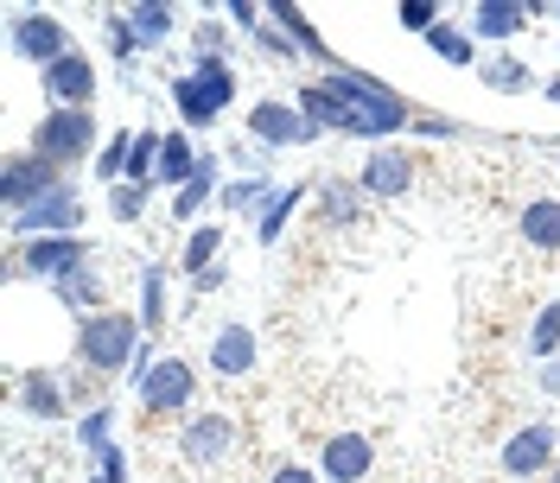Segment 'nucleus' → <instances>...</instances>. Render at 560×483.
<instances>
[{"mask_svg":"<svg viewBox=\"0 0 560 483\" xmlns=\"http://www.w3.org/2000/svg\"><path fill=\"white\" fill-rule=\"evenodd\" d=\"M255 363H261V338L248 331V318H230V325H217V331H210V350H205L210 376L248 381V376H255Z\"/></svg>","mask_w":560,"mask_h":483,"instance_id":"nucleus-14","label":"nucleus"},{"mask_svg":"<svg viewBox=\"0 0 560 483\" xmlns=\"http://www.w3.org/2000/svg\"><path fill=\"white\" fill-rule=\"evenodd\" d=\"M268 483H325V471L318 464H300V458H280L275 471H268Z\"/></svg>","mask_w":560,"mask_h":483,"instance_id":"nucleus-44","label":"nucleus"},{"mask_svg":"<svg viewBox=\"0 0 560 483\" xmlns=\"http://www.w3.org/2000/svg\"><path fill=\"white\" fill-rule=\"evenodd\" d=\"M103 121H96V108H51V115H38L33 134H26V153L38 160H51L58 173H77V166H90L96 153H103Z\"/></svg>","mask_w":560,"mask_h":483,"instance_id":"nucleus-4","label":"nucleus"},{"mask_svg":"<svg viewBox=\"0 0 560 483\" xmlns=\"http://www.w3.org/2000/svg\"><path fill=\"white\" fill-rule=\"evenodd\" d=\"M128 153H135V128H115V134L103 140V153H96V185H121L128 178Z\"/></svg>","mask_w":560,"mask_h":483,"instance_id":"nucleus-35","label":"nucleus"},{"mask_svg":"<svg viewBox=\"0 0 560 483\" xmlns=\"http://www.w3.org/2000/svg\"><path fill=\"white\" fill-rule=\"evenodd\" d=\"M293 103H300V115L313 121L318 134H350V121H357V115H350V103L331 90V76H325V70H318V76H306V83L293 90Z\"/></svg>","mask_w":560,"mask_h":483,"instance_id":"nucleus-19","label":"nucleus"},{"mask_svg":"<svg viewBox=\"0 0 560 483\" xmlns=\"http://www.w3.org/2000/svg\"><path fill=\"white\" fill-rule=\"evenodd\" d=\"M223 166H230L223 153H205V173L191 178L185 191H173V223H191L198 229V210L217 204V191H223Z\"/></svg>","mask_w":560,"mask_h":483,"instance_id":"nucleus-25","label":"nucleus"},{"mask_svg":"<svg viewBox=\"0 0 560 483\" xmlns=\"http://www.w3.org/2000/svg\"><path fill=\"white\" fill-rule=\"evenodd\" d=\"M90 483H103V478H90Z\"/></svg>","mask_w":560,"mask_h":483,"instance_id":"nucleus-51","label":"nucleus"},{"mask_svg":"<svg viewBox=\"0 0 560 483\" xmlns=\"http://www.w3.org/2000/svg\"><path fill=\"white\" fill-rule=\"evenodd\" d=\"M96 261V241L90 236H38V241H13V280H45V286H58L70 280L77 268H90Z\"/></svg>","mask_w":560,"mask_h":483,"instance_id":"nucleus-6","label":"nucleus"},{"mask_svg":"<svg viewBox=\"0 0 560 483\" xmlns=\"http://www.w3.org/2000/svg\"><path fill=\"white\" fill-rule=\"evenodd\" d=\"M140 331L147 338H160L166 331V318H173V274H166V261H140Z\"/></svg>","mask_w":560,"mask_h":483,"instance_id":"nucleus-22","label":"nucleus"},{"mask_svg":"<svg viewBox=\"0 0 560 483\" xmlns=\"http://www.w3.org/2000/svg\"><path fill=\"white\" fill-rule=\"evenodd\" d=\"M160 153H166V128H135V153H128V178H121V185H147V191H153Z\"/></svg>","mask_w":560,"mask_h":483,"instance_id":"nucleus-33","label":"nucleus"},{"mask_svg":"<svg viewBox=\"0 0 560 483\" xmlns=\"http://www.w3.org/2000/svg\"><path fill=\"white\" fill-rule=\"evenodd\" d=\"M83 223H90V198H83V185L65 178L51 198H38L33 210H20V216H7V236L13 241H38V236H83Z\"/></svg>","mask_w":560,"mask_h":483,"instance_id":"nucleus-7","label":"nucleus"},{"mask_svg":"<svg viewBox=\"0 0 560 483\" xmlns=\"http://www.w3.org/2000/svg\"><path fill=\"white\" fill-rule=\"evenodd\" d=\"M555 458H560V426L555 420H523V426L503 439V451H497V471L516 478V483H535V478L555 471Z\"/></svg>","mask_w":560,"mask_h":483,"instance_id":"nucleus-8","label":"nucleus"},{"mask_svg":"<svg viewBox=\"0 0 560 483\" xmlns=\"http://www.w3.org/2000/svg\"><path fill=\"white\" fill-rule=\"evenodd\" d=\"M236 451V420L230 414H198L178 426V458L191 464V471H210V464H223Z\"/></svg>","mask_w":560,"mask_h":483,"instance_id":"nucleus-16","label":"nucleus"},{"mask_svg":"<svg viewBox=\"0 0 560 483\" xmlns=\"http://www.w3.org/2000/svg\"><path fill=\"white\" fill-rule=\"evenodd\" d=\"M198 173H205L198 140L185 134V128H166V153H160V178H153V191H185Z\"/></svg>","mask_w":560,"mask_h":483,"instance_id":"nucleus-23","label":"nucleus"},{"mask_svg":"<svg viewBox=\"0 0 560 483\" xmlns=\"http://www.w3.org/2000/svg\"><path fill=\"white\" fill-rule=\"evenodd\" d=\"M38 90H45V103H51V108H96L103 70H96V58L77 45L70 58H58L51 70H38Z\"/></svg>","mask_w":560,"mask_h":483,"instance_id":"nucleus-13","label":"nucleus"},{"mask_svg":"<svg viewBox=\"0 0 560 483\" xmlns=\"http://www.w3.org/2000/svg\"><path fill=\"white\" fill-rule=\"evenodd\" d=\"M528 356H535V363H555L560 356V299H548V306L535 311V325H528Z\"/></svg>","mask_w":560,"mask_h":483,"instance_id":"nucleus-36","label":"nucleus"},{"mask_svg":"<svg viewBox=\"0 0 560 483\" xmlns=\"http://www.w3.org/2000/svg\"><path fill=\"white\" fill-rule=\"evenodd\" d=\"M548 483H560V458H555V471H548Z\"/></svg>","mask_w":560,"mask_h":483,"instance_id":"nucleus-49","label":"nucleus"},{"mask_svg":"<svg viewBox=\"0 0 560 483\" xmlns=\"http://www.w3.org/2000/svg\"><path fill=\"white\" fill-rule=\"evenodd\" d=\"M261 13H268V26H280V33L293 38V51H300L306 64H325V70H338V58H331V45L318 38V26L306 20V13H300V7H293V0H268Z\"/></svg>","mask_w":560,"mask_h":483,"instance_id":"nucleus-20","label":"nucleus"},{"mask_svg":"<svg viewBox=\"0 0 560 483\" xmlns=\"http://www.w3.org/2000/svg\"><path fill=\"white\" fill-rule=\"evenodd\" d=\"M243 140L268 146V153H287V146H313L318 128L300 115V103H287V96H261V103H248V115H243Z\"/></svg>","mask_w":560,"mask_h":483,"instance_id":"nucleus-9","label":"nucleus"},{"mask_svg":"<svg viewBox=\"0 0 560 483\" xmlns=\"http://www.w3.org/2000/svg\"><path fill=\"white\" fill-rule=\"evenodd\" d=\"M318 223L325 229H357L363 216H370V198H363V185L357 178H318Z\"/></svg>","mask_w":560,"mask_h":483,"instance_id":"nucleus-21","label":"nucleus"},{"mask_svg":"<svg viewBox=\"0 0 560 483\" xmlns=\"http://www.w3.org/2000/svg\"><path fill=\"white\" fill-rule=\"evenodd\" d=\"M318 471H325V483H370L376 478V439L357 433V426L331 433V439L318 446Z\"/></svg>","mask_w":560,"mask_h":483,"instance_id":"nucleus-15","label":"nucleus"},{"mask_svg":"<svg viewBox=\"0 0 560 483\" xmlns=\"http://www.w3.org/2000/svg\"><path fill=\"white\" fill-rule=\"evenodd\" d=\"M121 13H128V26H135L140 51H160V45L178 33V13H185V7H173V0H140V7H121Z\"/></svg>","mask_w":560,"mask_h":483,"instance_id":"nucleus-28","label":"nucleus"},{"mask_svg":"<svg viewBox=\"0 0 560 483\" xmlns=\"http://www.w3.org/2000/svg\"><path fill=\"white\" fill-rule=\"evenodd\" d=\"M51 293H58V306L77 311V318H90V311H108V280H103V268H96V261H90V268H77L70 280H58Z\"/></svg>","mask_w":560,"mask_h":483,"instance_id":"nucleus-29","label":"nucleus"},{"mask_svg":"<svg viewBox=\"0 0 560 483\" xmlns=\"http://www.w3.org/2000/svg\"><path fill=\"white\" fill-rule=\"evenodd\" d=\"M248 45H255L261 58H275V64H300V51H293V38L280 33V26H268V20L255 26V38H248Z\"/></svg>","mask_w":560,"mask_h":483,"instance_id":"nucleus-41","label":"nucleus"},{"mask_svg":"<svg viewBox=\"0 0 560 483\" xmlns=\"http://www.w3.org/2000/svg\"><path fill=\"white\" fill-rule=\"evenodd\" d=\"M147 198H153L147 185H115L103 204H108V216H115V223H140V216H147Z\"/></svg>","mask_w":560,"mask_h":483,"instance_id":"nucleus-40","label":"nucleus"},{"mask_svg":"<svg viewBox=\"0 0 560 483\" xmlns=\"http://www.w3.org/2000/svg\"><path fill=\"white\" fill-rule=\"evenodd\" d=\"M77 446L90 451V458H103V451L115 446V408H108V401H96V408L77 414Z\"/></svg>","mask_w":560,"mask_h":483,"instance_id":"nucleus-34","label":"nucleus"},{"mask_svg":"<svg viewBox=\"0 0 560 483\" xmlns=\"http://www.w3.org/2000/svg\"><path fill=\"white\" fill-rule=\"evenodd\" d=\"M103 45H108V64H135L140 58V38L128 26V13H103Z\"/></svg>","mask_w":560,"mask_h":483,"instance_id":"nucleus-37","label":"nucleus"},{"mask_svg":"<svg viewBox=\"0 0 560 483\" xmlns=\"http://www.w3.org/2000/svg\"><path fill=\"white\" fill-rule=\"evenodd\" d=\"M427 51H433L440 64H453V70H478L485 64V51H478V38H471L465 20H440V26L427 33Z\"/></svg>","mask_w":560,"mask_h":483,"instance_id":"nucleus-26","label":"nucleus"},{"mask_svg":"<svg viewBox=\"0 0 560 483\" xmlns=\"http://www.w3.org/2000/svg\"><path fill=\"white\" fill-rule=\"evenodd\" d=\"M70 173H58L51 160H38V153H7V166H0V204H7V216H20V210H33L38 198H51L58 185H65Z\"/></svg>","mask_w":560,"mask_h":483,"instance_id":"nucleus-11","label":"nucleus"},{"mask_svg":"<svg viewBox=\"0 0 560 483\" xmlns=\"http://www.w3.org/2000/svg\"><path fill=\"white\" fill-rule=\"evenodd\" d=\"M548 13H555V20H560V0H548Z\"/></svg>","mask_w":560,"mask_h":483,"instance_id":"nucleus-50","label":"nucleus"},{"mask_svg":"<svg viewBox=\"0 0 560 483\" xmlns=\"http://www.w3.org/2000/svg\"><path fill=\"white\" fill-rule=\"evenodd\" d=\"M166 96H173V115H178L185 134H210V128L236 108L243 83H236V64H230V58H191V64L166 83Z\"/></svg>","mask_w":560,"mask_h":483,"instance_id":"nucleus-2","label":"nucleus"},{"mask_svg":"<svg viewBox=\"0 0 560 483\" xmlns=\"http://www.w3.org/2000/svg\"><path fill=\"white\" fill-rule=\"evenodd\" d=\"M516 236L535 255H560V198H528L523 216H516Z\"/></svg>","mask_w":560,"mask_h":483,"instance_id":"nucleus-27","label":"nucleus"},{"mask_svg":"<svg viewBox=\"0 0 560 483\" xmlns=\"http://www.w3.org/2000/svg\"><path fill=\"white\" fill-rule=\"evenodd\" d=\"M275 178L268 173H236V178H223V191H217V210L223 216H261V210L275 204Z\"/></svg>","mask_w":560,"mask_h":483,"instance_id":"nucleus-24","label":"nucleus"},{"mask_svg":"<svg viewBox=\"0 0 560 483\" xmlns=\"http://www.w3.org/2000/svg\"><path fill=\"white\" fill-rule=\"evenodd\" d=\"M541 96H548V103L560 108V76H548V83H541Z\"/></svg>","mask_w":560,"mask_h":483,"instance_id":"nucleus-48","label":"nucleus"},{"mask_svg":"<svg viewBox=\"0 0 560 483\" xmlns=\"http://www.w3.org/2000/svg\"><path fill=\"white\" fill-rule=\"evenodd\" d=\"M471 76L485 83L490 96H528V90H535V70H528L516 51H490V58L471 70Z\"/></svg>","mask_w":560,"mask_h":483,"instance_id":"nucleus-30","label":"nucleus"},{"mask_svg":"<svg viewBox=\"0 0 560 483\" xmlns=\"http://www.w3.org/2000/svg\"><path fill=\"white\" fill-rule=\"evenodd\" d=\"M13 394H20V414L26 420H65L70 414V381L58 369H20L13 376Z\"/></svg>","mask_w":560,"mask_h":483,"instance_id":"nucleus-18","label":"nucleus"},{"mask_svg":"<svg viewBox=\"0 0 560 483\" xmlns=\"http://www.w3.org/2000/svg\"><path fill=\"white\" fill-rule=\"evenodd\" d=\"M230 38H236V26L205 13V20L191 26V58H230Z\"/></svg>","mask_w":560,"mask_h":483,"instance_id":"nucleus-39","label":"nucleus"},{"mask_svg":"<svg viewBox=\"0 0 560 483\" xmlns=\"http://www.w3.org/2000/svg\"><path fill=\"white\" fill-rule=\"evenodd\" d=\"M415 178H420V160L408 146H370V160L357 166V185H363L370 204H401L415 191Z\"/></svg>","mask_w":560,"mask_h":483,"instance_id":"nucleus-12","label":"nucleus"},{"mask_svg":"<svg viewBox=\"0 0 560 483\" xmlns=\"http://www.w3.org/2000/svg\"><path fill=\"white\" fill-rule=\"evenodd\" d=\"M313 191H318V185H280L275 204L255 216V241H261V248H275V241L287 236V229H293V216H300V204H306Z\"/></svg>","mask_w":560,"mask_h":483,"instance_id":"nucleus-31","label":"nucleus"},{"mask_svg":"<svg viewBox=\"0 0 560 483\" xmlns=\"http://www.w3.org/2000/svg\"><path fill=\"white\" fill-rule=\"evenodd\" d=\"M223 261V223H198L191 236H185V248H178V274H205V268H217Z\"/></svg>","mask_w":560,"mask_h":483,"instance_id":"nucleus-32","label":"nucleus"},{"mask_svg":"<svg viewBox=\"0 0 560 483\" xmlns=\"http://www.w3.org/2000/svg\"><path fill=\"white\" fill-rule=\"evenodd\" d=\"M465 26L478 45H497V51H510V38H523L535 26V13H528V0H478L471 13H465Z\"/></svg>","mask_w":560,"mask_h":483,"instance_id":"nucleus-17","label":"nucleus"},{"mask_svg":"<svg viewBox=\"0 0 560 483\" xmlns=\"http://www.w3.org/2000/svg\"><path fill=\"white\" fill-rule=\"evenodd\" d=\"M535 388H541L548 401H560V356H555V363H541V369H535Z\"/></svg>","mask_w":560,"mask_h":483,"instance_id":"nucleus-47","label":"nucleus"},{"mask_svg":"<svg viewBox=\"0 0 560 483\" xmlns=\"http://www.w3.org/2000/svg\"><path fill=\"white\" fill-rule=\"evenodd\" d=\"M230 166H243V173H268V146H230Z\"/></svg>","mask_w":560,"mask_h":483,"instance_id":"nucleus-46","label":"nucleus"},{"mask_svg":"<svg viewBox=\"0 0 560 483\" xmlns=\"http://www.w3.org/2000/svg\"><path fill=\"white\" fill-rule=\"evenodd\" d=\"M415 140H458L465 128H458L453 115H415V128H408Z\"/></svg>","mask_w":560,"mask_h":483,"instance_id":"nucleus-42","label":"nucleus"},{"mask_svg":"<svg viewBox=\"0 0 560 483\" xmlns=\"http://www.w3.org/2000/svg\"><path fill=\"white\" fill-rule=\"evenodd\" d=\"M128 381H135V401H140L147 420H173V414H185V408L198 401V369H191L185 356H160L153 338L140 344V363H135Z\"/></svg>","mask_w":560,"mask_h":483,"instance_id":"nucleus-5","label":"nucleus"},{"mask_svg":"<svg viewBox=\"0 0 560 483\" xmlns=\"http://www.w3.org/2000/svg\"><path fill=\"white\" fill-rule=\"evenodd\" d=\"M7 45H13V58H20V64H38V70H51L58 58L77 51L65 20H58V13H33V7L7 20Z\"/></svg>","mask_w":560,"mask_h":483,"instance_id":"nucleus-10","label":"nucleus"},{"mask_svg":"<svg viewBox=\"0 0 560 483\" xmlns=\"http://www.w3.org/2000/svg\"><path fill=\"white\" fill-rule=\"evenodd\" d=\"M90 478H103V483H135V471H128V451L108 446L103 458H96V471H90Z\"/></svg>","mask_w":560,"mask_h":483,"instance_id":"nucleus-43","label":"nucleus"},{"mask_svg":"<svg viewBox=\"0 0 560 483\" xmlns=\"http://www.w3.org/2000/svg\"><path fill=\"white\" fill-rule=\"evenodd\" d=\"M185 286H191V299H210V293H223V286H230V268L217 261V268H205V274H191Z\"/></svg>","mask_w":560,"mask_h":483,"instance_id":"nucleus-45","label":"nucleus"},{"mask_svg":"<svg viewBox=\"0 0 560 483\" xmlns=\"http://www.w3.org/2000/svg\"><path fill=\"white\" fill-rule=\"evenodd\" d=\"M140 344H147V331H140L135 311H121V306L77 318V369H83V376H96V381L135 376Z\"/></svg>","mask_w":560,"mask_h":483,"instance_id":"nucleus-3","label":"nucleus"},{"mask_svg":"<svg viewBox=\"0 0 560 483\" xmlns=\"http://www.w3.org/2000/svg\"><path fill=\"white\" fill-rule=\"evenodd\" d=\"M440 20H446V7H440V0H395V26H401V33L427 38Z\"/></svg>","mask_w":560,"mask_h":483,"instance_id":"nucleus-38","label":"nucleus"},{"mask_svg":"<svg viewBox=\"0 0 560 483\" xmlns=\"http://www.w3.org/2000/svg\"><path fill=\"white\" fill-rule=\"evenodd\" d=\"M331 76V90L350 103V140H370V146H395V140L415 128V115L420 108L401 96V90H388L383 76H370V70H357V64H338V70H325Z\"/></svg>","mask_w":560,"mask_h":483,"instance_id":"nucleus-1","label":"nucleus"}]
</instances>
